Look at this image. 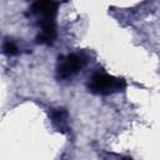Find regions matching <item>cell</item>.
<instances>
[{"instance_id": "cell-5", "label": "cell", "mask_w": 160, "mask_h": 160, "mask_svg": "<svg viewBox=\"0 0 160 160\" xmlns=\"http://www.w3.org/2000/svg\"><path fill=\"white\" fill-rule=\"evenodd\" d=\"M2 50L8 56L11 55H16L18 54V46L15 45V42H12L11 40H5L2 44Z\"/></svg>"}, {"instance_id": "cell-1", "label": "cell", "mask_w": 160, "mask_h": 160, "mask_svg": "<svg viewBox=\"0 0 160 160\" xmlns=\"http://www.w3.org/2000/svg\"><path fill=\"white\" fill-rule=\"evenodd\" d=\"M126 82L121 78H115L105 72H95L88 82V89L95 95H110L124 90Z\"/></svg>"}, {"instance_id": "cell-3", "label": "cell", "mask_w": 160, "mask_h": 160, "mask_svg": "<svg viewBox=\"0 0 160 160\" xmlns=\"http://www.w3.org/2000/svg\"><path fill=\"white\" fill-rule=\"evenodd\" d=\"M31 11L40 19V24L55 21L58 4L55 0H35Z\"/></svg>"}, {"instance_id": "cell-4", "label": "cell", "mask_w": 160, "mask_h": 160, "mask_svg": "<svg viewBox=\"0 0 160 160\" xmlns=\"http://www.w3.org/2000/svg\"><path fill=\"white\" fill-rule=\"evenodd\" d=\"M51 122L58 131H66L68 130V111L64 108H54L49 112Z\"/></svg>"}, {"instance_id": "cell-2", "label": "cell", "mask_w": 160, "mask_h": 160, "mask_svg": "<svg viewBox=\"0 0 160 160\" xmlns=\"http://www.w3.org/2000/svg\"><path fill=\"white\" fill-rule=\"evenodd\" d=\"M85 61L81 56L76 54H69L66 56L59 58V62L56 66V74L60 79H71L75 74H78Z\"/></svg>"}]
</instances>
